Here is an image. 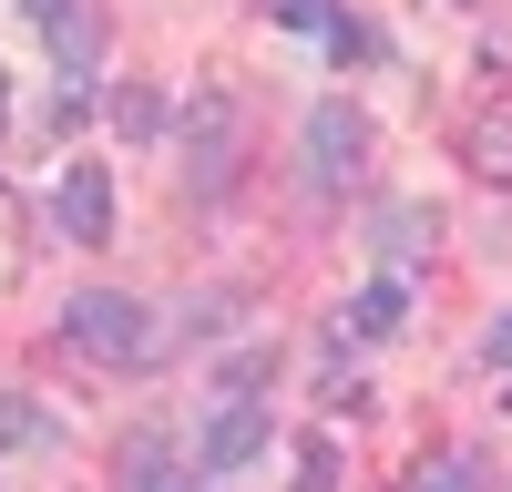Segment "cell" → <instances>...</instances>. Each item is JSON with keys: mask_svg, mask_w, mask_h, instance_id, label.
I'll return each instance as SVG.
<instances>
[{"mask_svg": "<svg viewBox=\"0 0 512 492\" xmlns=\"http://www.w3.org/2000/svg\"><path fill=\"white\" fill-rule=\"evenodd\" d=\"M297 492H338V441H328V431L297 451Z\"/></svg>", "mask_w": 512, "mask_h": 492, "instance_id": "13", "label": "cell"}, {"mask_svg": "<svg viewBox=\"0 0 512 492\" xmlns=\"http://www.w3.org/2000/svg\"><path fill=\"white\" fill-rule=\"evenodd\" d=\"M256 451H267V410H256L246 390H226L216 410H205V431H195V462L205 472H246Z\"/></svg>", "mask_w": 512, "mask_h": 492, "instance_id": "5", "label": "cell"}, {"mask_svg": "<svg viewBox=\"0 0 512 492\" xmlns=\"http://www.w3.org/2000/svg\"><path fill=\"white\" fill-rule=\"evenodd\" d=\"M41 431H52V421H41V400H21V390H0V462H11V451H31Z\"/></svg>", "mask_w": 512, "mask_h": 492, "instance_id": "10", "label": "cell"}, {"mask_svg": "<svg viewBox=\"0 0 512 492\" xmlns=\"http://www.w3.org/2000/svg\"><path fill=\"white\" fill-rule=\"evenodd\" d=\"M226 318H236V298H226V287H216V298H185V308H175V328H185V339H216Z\"/></svg>", "mask_w": 512, "mask_h": 492, "instance_id": "12", "label": "cell"}, {"mask_svg": "<svg viewBox=\"0 0 512 492\" xmlns=\"http://www.w3.org/2000/svg\"><path fill=\"white\" fill-rule=\"evenodd\" d=\"M410 492H482V462H472V451H441V462L410 472Z\"/></svg>", "mask_w": 512, "mask_h": 492, "instance_id": "11", "label": "cell"}, {"mask_svg": "<svg viewBox=\"0 0 512 492\" xmlns=\"http://www.w3.org/2000/svg\"><path fill=\"white\" fill-rule=\"evenodd\" d=\"M62 339H72V359H93V369H154L164 359L144 298H123V287H82V298L62 308Z\"/></svg>", "mask_w": 512, "mask_h": 492, "instance_id": "2", "label": "cell"}, {"mask_svg": "<svg viewBox=\"0 0 512 492\" xmlns=\"http://www.w3.org/2000/svg\"><path fill=\"white\" fill-rule=\"evenodd\" d=\"M400 318H410V277H369L349 308H338V349L349 339H400Z\"/></svg>", "mask_w": 512, "mask_h": 492, "instance_id": "7", "label": "cell"}, {"mask_svg": "<svg viewBox=\"0 0 512 492\" xmlns=\"http://www.w3.org/2000/svg\"><path fill=\"white\" fill-rule=\"evenodd\" d=\"M267 380H277V349H236V359H226V390H246V400H256Z\"/></svg>", "mask_w": 512, "mask_h": 492, "instance_id": "16", "label": "cell"}, {"mask_svg": "<svg viewBox=\"0 0 512 492\" xmlns=\"http://www.w3.org/2000/svg\"><path fill=\"white\" fill-rule=\"evenodd\" d=\"M482 349H492V369H512V308H502V318L482 328Z\"/></svg>", "mask_w": 512, "mask_h": 492, "instance_id": "18", "label": "cell"}, {"mask_svg": "<svg viewBox=\"0 0 512 492\" xmlns=\"http://www.w3.org/2000/svg\"><path fill=\"white\" fill-rule=\"evenodd\" d=\"M175 175L185 195H226L246 175V93L236 82H195L185 113H175Z\"/></svg>", "mask_w": 512, "mask_h": 492, "instance_id": "1", "label": "cell"}, {"mask_svg": "<svg viewBox=\"0 0 512 492\" xmlns=\"http://www.w3.org/2000/svg\"><path fill=\"white\" fill-rule=\"evenodd\" d=\"M328 52H338V62H359V52H379V41H369V21L338 11V21H328Z\"/></svg>", "mask_w": 512, "mask_h": 492, "instance_id": "17", "label": "cell"}, {"mask_svg": "<svg viewBox=\"0 0 512 492\" xmlns=\"http://www.w3.org/2000/svg\"><path fill=\"white\" fill-rule=\"evenodd\" d=\"M164 492H185V482H164ZM195 492H205V482H195Z\"/></svg>", "mask_w": 512, "mask_h": 492, "instance_id": "20", "label": "cell"}, {"mask_svg": "<svg viewBox=\"0 0 512 492\" xmlns=\"http://www.w3.org/2000/svg\"><path fill=\"white\" fill-rule=\"evenodd\" d=\"M41 41H52V72H62V123L82 113V93H93L103 72V0H62L52 21H41Z\"/></svg>", "mask_w": 512, "mask_h": 492, "instance_id": "3", "label": "cell"}, {"mask_svg": "<svg viewBox=\"0 0 512 492\" xmlns=\"http://www.w3.org/2000/svg\"><path fill=\"white\" fill-rule=\"evenodd\" d=\"M267 21H277V31H328L338 0H267Z\"/></svg>", "mask_w": 512, "mask_h": 492, "instance_id": "15", "label": "cell"}, {"mask_svg": "<svg viewBox=\"0 0 512 492\" xmlns=\"http://www.w3.org/2000/svg\"><path fill=\"white\" fill-rule=\"evenodd\" d=\"M472 164H482V175H512V113H492L472 134Z\"/></svg>", "mask_w": 512, "mask_h": 492, "instance_id": "14", "label": "cell"}, {"mask_svg": "<svg viewBox=\"0 0 512 492\" xmlns=\"http://www.w3.org/2000/svg\"><path fill=\"white\" fill-rule=\"evenodd\" d=\"M431 236H441V216H431V205H379V246H390V257H420Z\"/></svg>", "mask_w": 512, "mask_h": 492, "instance_id": "9", "label": "cell"}, {"mask_svg": "<svg viewBox=\"0 0 512 492\" xmlns=\"http://www.w3.org/2000/svg\"><path fill=\"white\" fill-rule=\"evenodd\" d=\"M62 236L72 246H103L113 236V175H103V164H62Z\"/></svg>", "mask_w": 512, "mask_h": 492, "instance_id": "6", "label": "cell"}, {"mask_svg": "<svg viewBox=\"0 0 512 492\" xmlns=\"http://www.w3.org/2000/svg\"><path fill=\"white\" fill-rule=\"evenodd\" d=\"M113 123H123V144L175 134V113H164V93H154V82H113Z\"/></svg>", "mask_w": 512, "mask_h": 492, "instance_id": "8", "label": "cell"}, {"mask_svg": "<svg viewBox=\"0 0 512 492\" xmlns=\"http://www.w3.org/2000/svg\"><path fill=\"white\" fill-rule=\"evenodd\" d=\"M52 11H62V0H21V21H31V31H41V21H52Z\"/></svg>", "mask_w": 512, "mask_h": 492, "instance_id": "19", "label": "cell"}, {"mask_svg": "<svg viewBox=\"0 0 512 492\" xmlns=\"http://www.w3.org/2000/svg\"><path fill=\"white\" fill-rule=\"evenodd\" d=\"M369 164V113L359 103H308V175L318 185H349Z\"/></svg>", "mask_w": 512, "mask_h": 492, "instance_id": "4", "label": "cell"}]
</instances>
